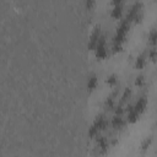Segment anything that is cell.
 <instances>
[{"instance_id": "cell-20", "label": "cell", "mask_w": 157, "mask_h": 157, "mask_svg": "<svg viewBox=\"0 0 157 157\" xmlns=\"http://www.w3.org/2000/svg\"><path fill=\"white\" fill-rule=\"evenodd\" d=\"M130 96H131V90L130 88H125V91H124V93L121 96V102H125L126 99H129Z\"/></svg>"}, {"instance_id": "cell-5", "label": "cell", "mask_w": 157, "mask_h": 157, "mask_svg": "<svg viewBox=\"0 0 157 157\" xmlns=\"http://www.w3.org/2000/svg\"><path fill=\"white\" fill-rule=\"evenodd\" d=\"M125 112H126V120H128V123H130V124H135V123L139 120L140 114L134 109L132 105H128L126 109H125Z\"/></svg>"}, {"instance_id": "cell-10", "label": "cell", "mask_w": 157, "mask_h": 157, "mask_svg": "<svg viewBox=\"0 0 157 157\" xmlns=\"http://www.w3.org/2000/svg\"><path fill=\"white\" fill-rule=\"evenodd\" d=\"M110 17L114 20H120L123 17V5L113 6V9L110 11Z\"/></svg>"}, {"instance_id": "cell-6", "label": "cell", "mask_w": 157, "mask_h": 157, "mask_svg": "<svg viewBox=\"0 0 157 157\" xmlns=\"http://www.w3.org/2000/svg\"><path fill=\"white\" fill-rule=\"evenodd\" d=\"M132 107H134V109H135L139 114L144 113L145 109H146V107H147V101H146V98H144V97L139 98V99L135 102V104H134Z\"/></svg>"}, {"instance_id": "cell-24", "label": "cell", "mask_w": 157, "mask_h": 157, "mask_svg": "<svg viewBox=\"0 0 157 157\" xmlns=\"http://www.w3.org/2000/svg\"><path fill=\"white\" fill-rule=\"evenodd\" d=\"M110 2H112V5H113V6H117V5H121L123 0H112Z\"/></svg>"}, {"instance_id": "cell-3", "label": "cell", "mask_w": 157, "mask_h": 157, "mask_svg": "<svg viewBox=\"0 0 157 157\" xmlns=\"http://www.w3.org/2000/svg\"><path fill=\"white\" fill-rule=\"evenodd\" d=\"M140 13H142V4H141L140 1H136V2L130 7V10L128 11L125 20L129 21V22H134L135 18H136Z\"/></svg>"}, {"instance_id": "cell-23", "label": "cell", "mask_w": 157, "mask_h": 157, "mask_svg": "<svg viewBox=\"0 0 157 157\" xmlns=\"http://www.w3.org/2000/svg\"><path fill=\"white\" fill-rule=\"evenodd\" d=\"M94 6V0H86V9L87 10H92Z\"/></svg>"}, {"instance_id": "cell-18", "label": "cell", "mask_w": 157, "mask_h": 157, "mask_svg": "<svg viewBox=\"0 0 157 157\" xmlns=\"http://www.w3.org/2000/svg\"><path fill=\"white\" fill-rule=\"evenodd\" d=\"M135 86L136 87H142L144 85H145V77L142 76V75H139V76H136V78H135Z\"/></svg>"}, {"instance_id": "cell-1", "label": "cell", "mask_w": 157, "mask_h": 157, "mask_svg": "<svg viewBox=\"0 0 157 157\" xmlns=\"http://www.w3.org/2000/svg\"><path fill=\"white\" fill-rule=\"evenodd\" d=\"M129 28H130V22L126 21V20H123L120 22V25L117 27L115 34L113 37V43L123 44L125 42V38H126V34L129 32Z\"/></svg>"}, {"instance_id": "cell-22", "label": "cell", "mask_w": 157, "mask_h": 157, "mask_svg": "<svg viewBox=\"0 0 157 157\" xmlns=\"http://www.w3.org/2000/svg\"><path fill=\"white\" fill-rule=\"evenodd\" d=\"M124 112H125V109H124L121 105H115V107H114V114H115V115H121Z\"/></svg>"}, {"instance_id": "cell-19", "label": "cell", "mask_w": 157, "mask_h": 157, "mask_svg": "<svg viewBox=\"0 0 157 157\" xmlns=\"http://www.w3.org/2000/svg\"><path fill=\"white\" fill-rule=\"evenodd\" d=\"M112 52H113L114 54L121 53V52H123V44H119V43H113V47H112Z\"/></svg>"}, {"instance_id": "cell-4", "label": "cell", "mask_w": 157, "mask_h": 157, "mask_svg": "<svg viewBox=\"0 0 157 157\" xmlns=\"http://www.w3.org/2000/svg\"><path fill=\"white\" fill-rule=\"evenodd\" d=\"M102 37V33H101V27L99 26H96L93 32L91 33V37H90V40H88V49L91 50H94L99 38Z\"/></svg>"}, {"instance_id": "cell-15", "label": "cell", "mask_w": 157, "mask_h": 157, "mask_svg": "<svg viewBox=\"0 0 157 157\" xmlns=\"http://www.w3.org/2000/svg\"><path fill=\"white\" fill-rule=\"evenodd\" d=\"M114 107H115L114 97L110 96V97H108V98L105 99V102H104V108H105L107 110H114Z\"/></svg>"}, {"instance_id": "cell-25", "label": "cell", "mask_w": 157, "mask_h": 157, "mask_svg": "<svg viewBox=\"0 0 157 157\" xmlns=\"http://www.w3.org/2000/svg\"><path fill=\"white\" fill-rule=\"evenodd\" d=\"M156 1H157V0H156Z\"/></svg>"}, {"instance_id": "cell-14", "label": "cell", "mask_w": 157, "mask_h": 157, "mask_svg": "<svg viewBox=\"0 0 157 157\" xmlns=\"http://www.w3.org/2000/svg\"><path fill=\"white\" fill-rule=\"evenodd\" d=\"M148 43L151 45H157V28L151 29V32L148 33Z\"/></svg>"}, {"instance_id": "cell-8", "label": "cell", "mask_w": 157, "mask_h": 157, "mask_svg": "<svg viewBox=\"0 0 157 157\" xmlns=\"http://www.w3.org/2000/svg\"><path fill=\"white\" fill-rule=\"evenodd\" d=\"M146 59H147V58H146L145 54H140V55H137L136 59H135V63H134L135 69H136V70H142V69L146 66V63H147Z\"/></svg>"}, {"instance_id": "cell-16", "label": "cell", "mask_w": 157, "mask_h": 157, "mask_svg": "<svg viewBox=\"0 0 157 157\" xmlns=\"http://www.w3.org/2000/svg\"><path fill=\"white\" fill-rule=\"evenodd\" d=\"M99 132H101V131H99V130H98L93 124H92V126L88 129V136H90L91 139H96V137L98 136V134H99Z\"/></svg>"}, {"instance_id": "cell-9", "label": "cell", "mask_w": 157, "mask_h": 157, "mask_svg": "<svg viewBox=\"0 0 157 157\" xmlns=\"http://www.w3.org/2000/svg\"><path fill=\"white\" fill-rule=\"evenodd\" d=\"M93 125H94L99 131H103V130H105V128H107V120H105V118H104L103 115H97L96 119H94V121H93Z\"/></svg>"}, {"instance_id": "cell-13", "label": "cell", "mask_w": 157, "mask_h": 157, "mask_svg": "<svg viewBox=\"0 0 157 157\" xmlns=\"http://www.w3.org/2000/svg\"><path fill=\"white\" fill-rule=\"evenodd\" d=\"M105 83L109 86V87H114L117 83H118V76L115 74H110L105 77Z\"/></svg>"}, {"instance_id": "cell-7", "label": "cell", "mask_w": 157, "mask_h": 157, "mask_svg": "<svg viewBox=\"0 0 157 157\" xmlns=\"http://www.w3.org/2000/svg\"><path fill=\"white\" fill-rule=\"evenodd\" d=\"M97 86H98V77H97V75L92 74L87 80V91L91 93L97 88Z\"/></svg>"}, {"instance_id": "cell-11", "label": "cell", "mask_w": 157, "mask_h": 157, "mask_svg": "<svg viewBox=\"0 0 157 157\" xmlns=\"http://www.w3.org/2000/svg\"><path fill=\"white\" fill-rule=\"evenodd\" d=\"M112 126L114 129H121L124 126V119L121 118V115H115L112 119Z\"/></svg>"}, {"instance_id": "cell-12", "label": "cell", "mask_w": 157, "mask_h": 157, "mask_svg": "<svg viewBox=\"0 0 157 157\" xmlns=\"http://www.w3.org/2000/svg\"><path fill=\"white\" fill-rule=\"evenodd\" d=\"M96 140H97V145H98V147H99L103 152L107 151V148H108V141H107V139L103 137V136H97Z\"/></svg>"}, {"instance_id": "cell-21", "label": "cell", "mask_w": 157, "mask_h": 157, "mask_svg": "<svg viewBox=\"0 0 157 157\" xmlns=\"http://www.w3.org/2000/svg\"><path fill=\"white\" fill-rule=\"evenodd\" d=\"M151 142H152V139L151 137H148V139H146L144 142H142V145H141V148H142V151H145V150H147L150 146H151Z\"/></svg>"}, {"instance_id": "cell-2", "label": "cell", "mask_w": 157, "mask_h": 157, "mask_svg": "<svg viewBox=\"0 0 157 157\" xmlns=\"http://www.w3.org/2000/svg\"><path fill=\"white\" fill-rule=\"evenodd\" d=\"M94 55L97 58V60H104L108 56V49H107V40L105 37L102 34V37L99 38L96 48H94Z\"/></svg>"}, {"instance_id": "cell-17", "label": "cell", "mask_w": 157, "mask_h": 157, "mask_svg": "<svg viewBox=\"0 0 157 157\" xmlns=\"http://www.w3.org/2000/svg\"><path fill=\"white\" fill-rule=\"evenodd\" d=\"M147 56H148V59H150L152 63H156V61H157V49H156V48L150 49Z\"/></svg>"}]
</instances>
